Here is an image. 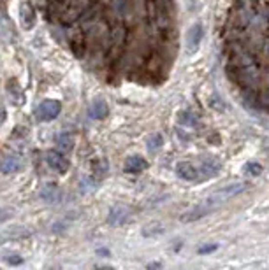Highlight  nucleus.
<instances>
[{
    "label": "nucleus",
    "instance_id": "f257e3e1",
    "mask_svg": "<svg viewBox=\"0 0 269 270\" xmlns=\"http://www.w3.org/2000/svg\"><path fill=\"white\" fill-rule=\"evenodd\" d=\"M227 72H229V77L243 90H259L262 84V70H260L259 63L241 67V69L227 65Z\"/></svg>",
    "mask_w": 269,
    "mask_h": 270
},
{
    "label": "nucleus",
    "instance_id": "f03ea898",
    "mask_svg": "<svg viewBox=\"0 0 269 270\" xmlns=\"http://www.w3.org/2000/svg\"><path fill=\"white\" fill-rule=\"evenodd\" d=\"M248 184L247 183H236V184H229V186H224L222 190H218V192H215L211 196H207L206 202L207 204H211L213 207H218L220 204H224V202L230 200L232 196H238L239 193H243L245 190H247Z\"/></svg>",
    "mask_w": 269,
    "mask_h": 270
},
{
    "label": "nucleus",
    "instance_id": "7ed1b4c3",
    "mask_svg": "<svg viewBox=\"0 0 269 270\" xmlns=\"http://www.w3.org/2000/svg\"><path fill=\"white\" fill-rule=\"evenodd\" d=\"M60 111H62V104L58 100H53V98H48V100L39 104L36 116L39 121H51V119H55L60 114Z\"/></svg>",
    "mask_w": 269,
    "mask_h": 270
},
{
    "label": "nucleus",
    "instance_id": "20e7f679",
    "mask_svg": "<svg viewBox=\"0 0 269 270\" xmlns=\"http://www.w3.org/2000/svg\"><path fill=\"white\" fill-rule=\"evenodd\" d=\"M46 161L53 170H57L58 174H65L67 170L71 169V161L65 154L60 151H48L46 153Z\"/></svg>",
    "mask_w": 269,
    "mask_h": 270
},
{
    "label": "nucleus",
    "instance_id": "39448f33",
    "mask_svg": "<svg viewBox=\"0 0 269 270\" xmlns=\"http://www.w3.org/2000/svg\"><path fill=\"white\" fill-rule=\"evenodd\" d=\"M213 211H215V207L211 204L203 202V204H199L195 207H192L190 211H186L180 219L183 223H194V221H199L201 218H204V216H207L209 212H213Z\"/></svg>",
    "mask_w": 269,
    "mask_h": 270
},
{
    "label": "nucleus",
    "instance_id": "423d86ee",
    "mask_svg": "<svg viewBox=\"0 0 269 270\" xmlns=\"http://www.w3.org/2000/svg\"><path fill=\"white\" fill-rule=\"evenodd\" d=\"M21 169V156L16 154V153H11V154H5L2 160H0V172L2 174H14Z\"/></svg>",
    "mask_w": 269,
    "mask_h": 270
},
{
    "label": "nucleus",
    "instance_id": "0eeeda50",
    "mask_svg": "<svg viewBox=\"0 0 269 270\" xmlns=\"http://www.w3.org/2000/svg\"><path fill=\"white\" fill-rule=\"evenodd\" d=\"M20 16H21V25L25 30H30L32 26L36 25V11L30 4H21L20 7Z\"/></svg>",
    "mask_w": 269,
    "mask_h": 270
},
{
    "label": "nucleus",
    "instance_id": "6e6552de",
    "mask_svg": "<svg viewBox=\"0 0 269 270\" xmlns=\"http://www.w3.org/2000/svg\"><path fill=\"white\" fill-rule=\"evenodd\" d=\"M176 174L185 181H195L199 177V170L188 161H181L176 165Z\"/></svg>",
    "mask_w": 269,
    "mask_h": 270
},
{
    "label": "nucleus",
    "instance_id": "1a4fd4ad",
    "mask_svg": "<svg viewBox=\"0 0 269 270\" xmlns=\"http://www.w3.org/2000/svg\"><path fill=\"white\" fill-rule=\"evenodd\" d=\"M146 167H148V163H146L145 158L141 156H130L127 161H125V172H128V174H139V172H143V170H146Z\"/></svg>",
    "mask_w": 269,
    "mask_h": 270
},
{
    "label": "nucleus",
    "instance_id": "9d476101",
    "mask_svg": "<svg viewBox=\"0 0 269 270\" xmlns=\"http://www.w3.org/2000/svg\"><path fill=\"white\" fill-rule=\"evenodd\" d=\"M201 39H203V25L201 23H195L192 28L188 30V35H186V44H188V49H195L201 44Z\"/></svg>",
    "mask_w": 269,
    "mask_h": 270
},
{
    "label": "nucleus",
    "instance_id": "9b49d317",
    "mask_svg": "<svg viewBox=\"0 0 269 270\" xmlns=\"http://www.w3.org/2000/svg\"><path fill=\"white\" fill-rule=\"evenodd\" d=\"M125 42V28L122 25L115 26V30L111 34V48H113V55H118V51L122 49Z\"/></svg>",
    "mask_w": 269,
    "mask_h": 270
},
{
    "label": "nucleus",
    "instance_id": "f8f14e48",
    "mask_svg": "<svg viewBox=\"0 0 269 270\" xmlns=\"http://www.w3.org/2000/svg\"><path fill=\"white\" fill-rule=\"evenodd\" d=\"M218 170H220V163L215 160V158H204L201 161V172L207 177H213V175L218 174Z\"/></svg>",
    "mask_w": 269,
    "mask_h": 270
},
{
    "label": "nucleus",
    "instance_id": "ddd939ff",
    "mask_svg": "<svg viewBox=\"0 0 269 270\" xmlns=\"http://www.w3.org/2000/svg\"><path fill=\"white\" fill-rule=\"evenodd\" d=\"M127 207H122V205H116V207H113L109 212V218H107V221L111 223V225H122V223L127 221Z\"/></svg>",
    "mask_w": 269,
    "mask_h": 270
},
{
    "label": "nucleus",
    "instance_id": "4468645a",
    "mask_svg": "<svg viewBox=\"0 0 269 270\" xmlns=\"http://www.w3.org/2000/svg\"><path fill=\"white\" fill-rule=\"evenodd\" d=\"M109 114V107L104 100H95L90 107V116L95 119H104Z\"/></svg>",
    "mask_w": 269,
    "mask_h": 270
},
{
    "label": "nucleus",
    "instance_id": "2eb2a0df",
    "mask_svg": "<svg viewBox=\"0 0 269 270\" xmlns=\"http://www.w3.org/2000/svg\"><path fill=\"white\" fill-rule=\"evenodd\" d=\"M72 144H74V139H72V135L62 134L60 137H58V148L62 149V151H71Z\"/></svg>",
    "mask_w": 269,
    "mask_h": 270
},
{
    "label": "nucleus",
    "instance_id": "dca6fc26",
    "mask_svg": "<svg viewBox=\"0 0 269 270\" xmlns=\"http://www.w3.org/2000/svg\"><path fill=\"white\" fill-rule=\"evenodd\" d=\"M259 107H264L269 111V84L259 90Z\"/></svg>",
    "mask_w": 269,
    "mask_h": 270
},
{
    "label": "nucleus",
    "instance_id": "f3484780",
    "mask_svg": "<svg viewBox=\"0 0 269 270\" xmlns=\"http://www.w3.org/2000/svg\"><path fill=\"white\" fill-rule=\"evenodd\" d=\"M160 148H162V137L160 135H153L150 139V144H148V149H150V153H155L159 151Z\"/></svg>",
    "mask_w": 269,
    "mask_h": 270
},
{
    "label": "nucleus",
    "instance_id": "a211bd4d",
    "mask_svg": "<svg viewBox=\"0 0 269 270\" xmlns=\"http://www.w3.org/2000/svg\"><path fill=\"white\" fill-rule=\"evenodd\" d=\"M4 262L7 265H20L23 262V258L18 256V254H7V256H4Z\"/></svg>",
    "mask_w": 269,
    "mask_h": 270
},
{
    "label": "nucleus",
    "instance_id": "6ab92c4d",
    "mask_svg": "<svg viewBox=\"0 0 269 270\" xmlns=\"http://www.w3.org/2000/svg\"><path fill=\"white\" fill-rule=\"evenodd\" d=\"M11 216H13V209L11 207H2L0 209V225L5 223L7 219H11Z\"/></svg>",
    "mask_w": 269,
    "mask_h": 270
},
{
    "label": "nucleus",
    "instance_id": "aec40b11",
    "mask_svg": "<svg viewBox=\"0 0 269 270\" xmlns=\"http://www.w3.org/2000/svg\"><path fill=\"white\" fill-rule=\"evenodd\" d=\"M247 170H248V174L259 175L260 172H262V167H260L259 163H248V165H247Z\"/></svg>",
    "mask_w": 269,
    "mask_h": 270
},
{
    "label": "nucleus",
    "instance_id": "412c9836",
    "mask_svg": "<svg viewBox=\"0 0 269 270\" xmlns=\"http://www.w3.org/2000/svg\"><path fill=\"white\" fill-rule=\"evenodd\" d=\"M180 123H188V125H194V123H195V118L192 116V114L183 113V114L180 116Z\"/></svg>",
    "mask_w": 269,
    "mask_h": 270
},
{
    "label": "nucleus",
    "instance_id": "4be33fe9",
    "mask_svg": "<svg viewBox=\"0 0 269 270\" xmlns=\"http://www.w3.org/2000/svg\"><path fill=\"white\" fill-rule=\"evenodd\" d=\"M215 246H204V248L199 249V253H211V251H215Z\"/></svg>",
    "mask_w": 269,
    "mask_h": 270
},
{
    "label": "nucleus",
    "instance_id": "5701e85b",
    "mask_svg": "<svg viewBox=\"0 0 269 270\" xmlns=\"http://www.w3.org/2000/svg\"><path fill=\"white\" fill-rule=\"evenodd\" d=\"M268 9H269V5H268Z\"/></svg>",
    "mask_w": 269,
    "mask_h": 270
}]
</instances>
